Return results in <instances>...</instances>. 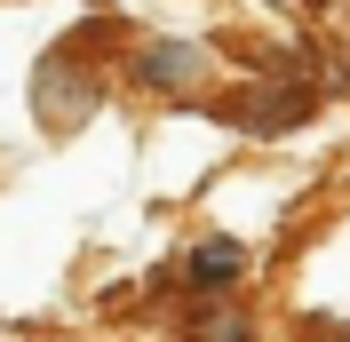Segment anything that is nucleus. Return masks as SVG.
Returning a JSON list of instances; mask_svg holds the SVG:
<instances>
[{
  "mask_svg": "<svg viewBox=\"0 0 350 342\" xmlns=\"http://www.w3.org/2000/svg\"><path fill=\"white\" fill-rule=\"evenodd\" d=\"M191 287H215V278H239V247L231 239H207V247H191Z\"/></svg>",
  "mask_w": 350,
  "mask_h": 342,
  "instance_id": "1",
  "label": "nucleus"
},
{
  "mask_svg": "<svg viewBox=\"0 0 350 342\" xmlns=\"http://www.w3.org/2000/svg\"><path fill=\"white\" fill-rule=\"evenodd\" d=\"M191 64H199L191 48H159V56H152V64H144V72H152V80H183V72H191Z\"/></svg>",
  "mask_w": 350,
  "mask_h": 342,
  "instance_id": "2",
  "label": "nucleus"
}]
</instances>
